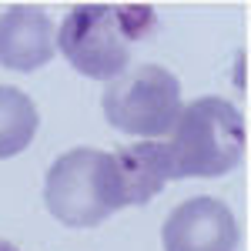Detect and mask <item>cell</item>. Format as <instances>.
<instances>
[{"instance_id": "obj_5", "label": "cell", "mask_w": 251, "mask_h": 251, "mask_svg": "<svg viewBox=\"0 0 251 251\" xmlns=\"http://www.w3.org/2000/svg\"><path fill=\"white\" fill-rule=\"evenodd\" d=\"M161 245L164 251H238V221L218 198H188L168 214Z\"/></svg>"}, {"instance_id": "obj_6", "label": "cell", "mask_w": 251, "mask_h": 251, "mask_svg": "<svg viewBox=\"0 0 251 251\" xmlns=\"http://www.w3.org/2000/svg\"><path fill=\"white\" fill-rule=\"evenodd\" d=\"M57 27L40 7H10L0 14V67L37 71L54 60Z\"/></svg>"}, {"instance_id": "obj_9", "label": "cell", "mask_w": 251, "mask_h": 251, "mask_svg": "<svg viewBox=\"0 0 251 251\" xmlns=\"http://www.w3.org/2000/svg\"><path fill=\"white\" fill-rule=\"evenodd\" d=\"M0 251H20L17 245H10V241H3V238H0Z\"/></svg>"}, {"instance_id": "obj_2", "label": "cell", "mask_w": 251, "mask_h": 251, "mask_svg": "<svg viewBox=\"0 0 251 251\" xmlns=\"http://www.w3.org/2000/svg\"><path fill=\"white\" fill-rule=\"evenodd\" d=\"M164 141L171 177H221L245 157L248 124L245 114L225 97H198L181 104Z\"/></svg>"}, {"instance_id": "obj_7", "label": "cell", "mask_w": 251, "mask_h": 251, "mask_svg": "<svg viewBox=\"0 0 251 251\" xmlns=\"http://www.w3.org/2000/svg\"><path fill=\"white\" fill-rule=\"evenodd\" d=\"M111 157L117 168L121 204H148L171 181V161L161 141H137L127 148H117Z\"/></svg>"}, {"instance_id": "obj_3", "label": "cell", "mask_w": 251, "mask_h": 251, "mask_svg": "<svg viewBox=\"0 0 251 251\" xmlns=\"http://www.w3.org/2000/svg\"><path fill=\"white\" fill-rule=\"evenodd\" d=\"M44 204L67 228L104 225L117 208H124L111 151H97V148L64 151L47 171Z\"/></svg>"}, {"instance_id": "obj_1", "label": "cell", "mask_w": 251, "mask_h": 251, "mask_svg": "<svg viewBox=\"0 0 251 251\" xmlns=\"http://www.w3.org/2000/svg\"><path fill=\"white\" fill-rule=\"evenodd\" d=\"M157 14L151 7L80 3L57 27V44L67 64L91 80H114L131 64V47L151 37Z\"/></svg>"}, {"instance_id": "obj_4", "label": "cell", "mask_w": 251, "mask_h": 251, "mask_svg": "<svg viewBox=\"0 0 251 251\" xmlns=\"http://www.w3.org/2000/svg\"><path fill=\"white\" fill-rule=\"evenodd\" d=\"M100 107L107 124L131 137H161L171 131L181 111V84L161 64H141L124 71L104 87Z\"/></svg>"}, {"instance_id": "obj_8", "label": "cell", "mask_w": 251, "mask_h": 251, "mask_svg": "<svg viewBox=\"0 0 251 251\" xmlns=\"http://www.w3.org/2000/svg\"><path fill=\"white\" fill-rule=\"evenodd\" d=\"M40 114L34 100L20 87L0 84V157H14L27 151V144L37 134Z\"/></svg>"}]
</instances>
